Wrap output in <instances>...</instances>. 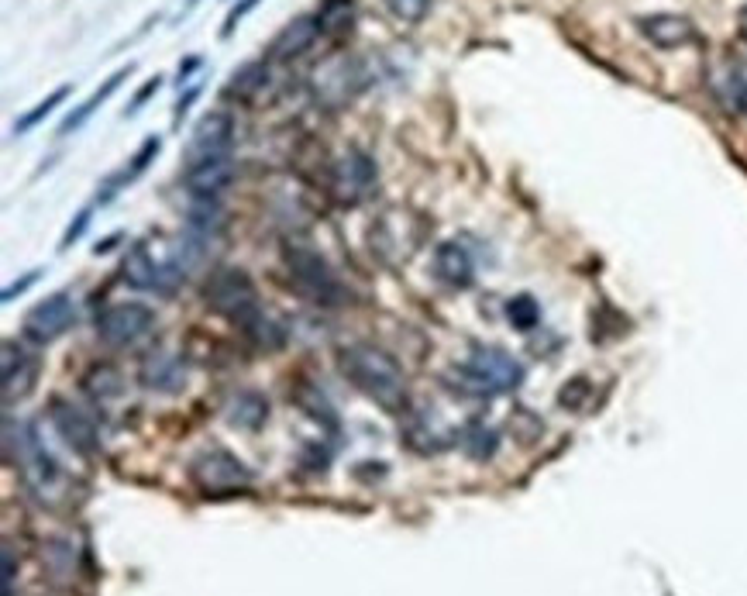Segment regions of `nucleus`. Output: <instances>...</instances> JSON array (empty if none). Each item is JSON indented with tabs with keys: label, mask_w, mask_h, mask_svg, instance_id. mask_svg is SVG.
Wrapping results in <instances>:
<instances>
[{
	"label": "nucleus",
	"mask_w": 747,
	"mask_h": 596,
	"mask_svg": "<svg viewBox=\"0 0 747 596\" xmlns=\"http://www.w3.org/2000/svg\"><path fill=\"white\" fill-rule=\"evenodd\" d=\"M197 97H200V87H193V90H186V94H183L180 100H176V111H173V125H176V128L183 125L186 111H190V104H193Z\"/></svg>",
	"instance_id": "obj_35"
},
{
	"label": "nucleus",
	"mask_w": 747,
	"mask_h": 596,
	"mask_svg": "<svg viewBox=\"0 0 747 596\" xmlns=\"http://www.w3.org/2000/svg\"><path fill=\"white\" fill-rule=\"evenodd\" d=\"M228 421L235 424V428H241V431H259L262 424L269 421L266 397H259V393H252V390L238 393V397L231 400V407H228Z\"/></svg>",
	"instance_id": "obj_24"
},
{
	"label": "nucleus",
	"mask_w": 747,
	"mask_h": 596,
	"mask_svg": "<svg viewBox=\"0 0 747 596\" xmlns=\"http://www.w3.org/2000/svg\"><path fill=\"white\" fill-rule=\"evenodd\" d=\"M76 324V304L69 293H52L25 314V335L38 345H49Z\"/></svg>",
	"instance_id": "obj_11"
},
{
	"label": "nucleus",
	"mask_w": 747,
	"mask_h": 596,
	"mask_svg": "<svg viewBox=\"0 0 747 596\" xmlns=\"http://www.w3.org/2000/svg\"><path fill=\"white\" fill-rule=\"evenodd\" d=\"M741 35H744V42H747V7L741 11Z\"/></svg>",
	"instance_id": "obj_38"
},
{
	"label": "nucleus",
	"mask_w": 747,
	"mask_h": 596,
	"mask_svg": "<svg viewBox=\"0 0 747 596\" xmlns=\"http://www.w3.org/2000/svg\"><path fill=\"white\" fill-rule=\"evenodd\" d=\"M458 383H462V393H472V397H500L524 383V366L503 348L479 345L465 359Z\"/></svg>",
	"instance_id": "obj_4"
},
{
	"label": "nucleus",
	"mask_w": 747,
	"mask_h": 596,
	"mask_svg": "<svg viewBox=\"0 0 747 596\" xmlns=\"http://www.w3.org/2000/svg\"><path fill=\"white\" fill-rule=\"evenodd\" d=\"M190 479L204 497H235L252 486V472L228 448H207L190 462Z\"/></svg>",
	"instance_id": "obj_6"
},
{
	"label": "nucleus",
	"mask_w": 747,
	"mask_h": 596,
	"mask_svg": "<svg viewBox=\"0 0 747 596\" xmlns=\"http://www.w3.org/2000/svg\"><path fill=\"white\" fill-rule=\"evenodd\" d=\"M4 435H7V448H11L14 462H18L25 483L35 490V497L56 500L59 490H62V469H59V462L52 459L49 448L42 445L35 424H25V421L14 424L11 417H7Z\"/></svg>",
	"instance_id": "obj_3"
},
{
	"label": "nucleus",
	"mask_w": 747,
	"mask_h": 596,
	"mask_svg": "<svg viewBox=\"0 0 747 596\" xmlns=\"http://www.w3.org/2000/svg\"><path fill=\"white\" fill-rule=\"evenodd\" d=\"M376 183H379V169L372 156H365L362 149H348L331 169V193L345 207L365 204L376 193Z\"/></svg>",
	"instance_id": "obj_9"
},
{
	"label": "nucleus",
	"mask_w": 747,
	"mask_h": 596,
	"mask_svg": "<svg viewBox=\"0 0 747 596\" xmlns=\"http://www.w3.org/2000/svg\"><path fill=\"white\" fill-rule=\"evenodd\" d=\"M204 297L221 317H228L231 324H238L248 335H259V342H266V331L262 328H272V324L262 317L259 293H255V283L245 269H235V266L217 269L207 280Z\"/></svg>",
	"instance_id": "obj_2"
},
{
	"label": "nucleus",
	"mask_w": 747,
	"mask_h": 596,
	"mask_svg": "<svg viewBox=\"0 0 747 596\" xmlns=\"http://www.w3.org/2000/svg\"><path fill=\"white\" fill-rule=\"evenodd\" d=\"M338 369L345 373L348 383L362 393L365 400L379 404L389 414H403L407 410V376L376 345H348L338 355Z\"/></svg>",
	"instance_id": "obj_1"
},
{
	"label": "nucleus",
	"mask_w": 747,
	"mask_h": 596,
	"mask_svg": "<svg viewBox=\"0 0 747 596\" xmlns=\"http://www.w3.org/2000/svg\"><path fill=\"white\" fill-rule=\"evenodd\" d=\"M200 4V0H186V4H183V11H180V18H186V14H190L193 11V7H197Z\"/></svg>",
	"instance_id": "obj_37"
},
{
	"label": "nucleus",
	"mask_w": 747,
	"mask_h": 596,
	"mask_svg": "<svg viewBox=\"0 0 747 596\" xmlns=\"http://www.w3.org/2000/svg\"><path fill=\"white\" fill-rule=\"evenodd\" d=\"M317 21H321V32L348 35L355 25V0H324L321 11H317Z\"/></svg>",
	"instance_id": "obj_26"
},
{
	"label": "nucleus",
	"mask_w": 747,
	"mask_h": 596,
	"mask_svg": "<svg viewBox=\"0 0 747 596\" xmlns=\"http://www.w3.org/2000/svg\"><path fill=\"white\" fill-rule=\"evenodd\" d=\"M200 66H204V59H200V56H190L186 63H180V87H183L186 80H190V73H197Z\"/></svg>",
	"instance_id": "obj_36"
},
{
	"label": "nucleus",
	"mask_w": 747,
	"mask_h": 596,
	"mask_svg": "<svg viewBox=\"0 0 747 596\" xmlns=\"http://www.w3.org/2000/svg\"><path fill=\"white\" fill-rule=\"evenodd\" d=\"M235 180V162H231V152L224 156H207L197 162H186L183 183L193 197H217L228 183Z\"/></svg>",
	"instance_id": "obj_15"
},
{
	"label": "nucleus",
	"mask_w": 747,
	"mask_h": 596,
	"mask_svg": "<svg viewBox=\"0 0 747 596\" xmlns=\"http://www.w3.org/2000/svg\"><path fill=\"white\" fill-rule=\"evenodd\" d=\"M138 379H142V386H149L155 393H183L186 366L180 362V355L152 352V355H145L142 369H138Z\"/></svg>",
	"instance_id": "obj_17"
},
{
	"label": "nucleus",
	"mask_w": 747,
	"mask_h": 596,
	"mask_svg": "<svg viewBox=\"0 0 747 596\" xmlns=\"http://www.w3.org/2000/svg\"><path fill=\"white\" fill-rule=\"evenodd\" d=\"M121 273H124V283H131L135 290L169 297V293L180 290L186 266L180 262V255H155L152 245L138 242V245H131L128 255H124Z\"/></svg>",
	"instance_id": "obj_5"
},
{
	"label": "nucleus",
	"mask_w": 747,
	"mask_h": 596,
	"mask_svg": "<svg viewBox=\"0 0 747 596\" xmlns=\"http://www.w3.org/2000/svg\"><path fill=\"white\" fill-rule=\"evenodd\" d=\"M458 445H462V452L469 455V459L486 462V459H493L496 448H500V435H496L493 428H486V424H469V428L458 435Z\"/></svg>",
	"instance_id": "obj_25"
},
{
	"label": "nucleus",
	"mask_w": 747,
	"mask_h": 596,
	"mask_svg": "<svg viewBox=\"0 0 747 596\" xmlns=\"http://www.w3.org/2000/svg\"><path fill=\"white\" fill-rule=\"evenodd\" d=\"M641 25V35L648 38L651 45H658V49H679V45H689L692 38H696V28H692L689 18H682V14H648V18L637 21Z\"/></svg>",
	"instance_id": "obj_19"
},
{
	"label": "nucleus",
	"mask_w": 747,
	"mask_h": 596,
	"mask_svg": "<svg viewBox=\"0 0 747 596\" xmlns=\"http://www.w3.org/2000/svg\"><path fill=\"white\" fill-rule=\"evenodd\" d=\"M152 328H155V311L149 304H138V300L114 304L97 317V335L111 348L138 345Z\"/></svg>",
	"instance_id": "obj_10"
},
{
	"label": "nucleus",
	"mask_w": 747,
	"mask_h": 596,
	"mask_svg": "<svg viewBox=\"0 0 747 596\" xmlns=\"http://www.w3.org/2000/svg\"><path fill=\"white\" fill-rule=\"evenodd\" d=\"M52 424H56V431L62 438H66V445L73 448V452L80 455H93L100 445L97 438V428H93V421L87 414H83L80 407H73L69 400H52V410H49Z\"/></svg>",
	"instance_id": "obj_13"
},
{
	"label": "nucleus",
	"mask_w": 747,
	"mask_h": 596,
	"mask_svg": "<svg viewBox=\"0 0 747 596\" xmlns=\"http://www.w3.org/2000/svg\"><path fill=\"white\" fill-rule=\"evenodd\" d=\"M159 149H162V138H159V135H149V138H145V142H142V149H138L135 156H131L128 166L118 169V173H114V176H107V180L100 183L97 204H107V200H114V197H118V190L128 187L131 180H138V176H142L145 169H149V162H152L155 156H159Z\"/></svg>",
	"instance_id": "obj_21"
},
{
	"label": "nucleus",
	"mask_w": 747,
	"mask_h": 596,
	"mask_svg": "<svg viewBox=\"0 0 747 596\" xmlns=\"http://www.w3.org/2000/svg\"><path fill=\"white\" fill-rule=\"evenodd\" d=\"M4 404H14V400H25L31 390H35V379H38V359L28 352V348L4 342Z\"/></svg>",
	"instance_id": "obj_14"
},
{
	"label": "nucleus",
	"mask_w": 747,
	"mask_h": 596,
	"mask_svg": "<svg viewBox=\"0 0 747 596\" xmlns=\"http://www.w3.org/2000/svg\"><path fill=\"white\" fill-rule=\"evenodd\" d=\"M434 273L448 286L465 290V286L476 280V262H472V252L462 242H441L438 252H434Z\"/></svg>",
	"instance_id": "obj_20"
},
{
	"label": "nucleus",
	"mask_w": 747,
	"mask_h": 596,
	"mask_svg": "<svg viewBox=\"0 0 747 596\" xmlns=\"http://www.w3.org/2000/svg\"><path fill=\"white\" fill-rule=\"evenodd\" d=\"M365 87H369V73H365V66L359 59L345 56V52L324 59V63L314 69V97L321 100L324 107H331V111H338L348 100H355Z\"/></svg>",
	"instance_id": "obj_8"
},
{
	"label": "nucleus",
	"mask_w": 747,
	"mask_h": 596,
	"mask_svg": "<svg viewBox=\"0 0 747 596\" xmlns=\"http://www.w3.org/2000/svg\"><path fill=\"white\" fill-rule=\"evenodd\" d=\"M507 317L517 331H534L541 324V307L531 293H520V297H513L507 304Z\"/></svg>",
	"instance_id": "obj_28"
},
{
	"label": "nucleus",
	"mask_w": 747,
	"mask_h": 596,
	"mask_svg": "<svg viewBox=\"0 0 747 596\" xmlns=\"http://www.w3.org/2000/svg\"><path fill=\"white\" fill-rule=\"evenodd\" d=\"M131 73H135V63H128V66H121L118 69V73H111V76H107V80L104 83H100V87L97 90H93V94L87 97V100H83V104L80 107H73V111H69L66 114V118H62V125H59V135H73V131H80L83 125H87V121L93 118V111H97V107L100 104H104V100L107 97H111L114 94V90H118L121 87V83L124 80H128V76Z\"/></svg>",
	"instance_id": "obj_22"
},
{
	"label": "nucleus",
	"mask_w": 747,
	"mask_h": 596,
	"mask_svg": "<svg viewBox=\"0 0 747 596\" xmlns=\"http://www.w3.org/2000/svg\"><path fill=\"white\" fill-rule=\"evenodd\" d=\"M317 35H321V21L310 18V14H300V18L286 21L283 28H279V35L269 42V59H276V63H286V59L300 56V52H307L310 45L317 42Z\"/></svg>",
	"instance_id": "obj_16"
},
{
	"label": "nucleus",
	"mask_w": 747,
	"mask_h": 596,
	"mask_svg": "<svg viewBox=\"0 0 747 596\" xmlns=\"http://www.w3.org/2000/svg\"><path fill=\"white\" fill-rule=\"evenodd\" d=\"M159 87H162V76H152V80L145 83V87L135 94V100H131V104H128V111H124V118H131V114H138V111H142V107H145V100L159 94Z\"/></svg>",
	"instance_id": "obj_32"
},
{
	"label": "nucleus",
	"mask_w": 747,
	"mask_h": 596,
	"mask_svg": "<svg viewBox=\"0 0 747 596\" xmlns=\"http://www.w3.org/2000/svg\"><path fill=\"white\" fill-rule=\"evenodd\" d=\"M262 4V0H241V4H235V7H231V11H228V18H224V28H221V38H231V35H235V28H238V21L241 18H245V14L248 11H255V7H259Z\"/></svg>",
	"instance_id": "obj_31"
},
{
	"label": "nucleus",
	"mask_w": 747,
	"mask_h": 596,
	"mask_svg": "<svg viewBox=\"0 0 747 596\" xmlns=\"http://www.w3.org/2000/svg\"><path fill=\"white\" fill-rule=\"evenodd\" d=\"M38 273H42V269H31L28 276H21L18 283L7 286V290H4V304H11V300H14V297H21V293H25L28 286H35V283H38Z\"/></svg>",
	"instance_id": "obj_34"
},
{
	"label": "nucleus",
	"mask_w": 747,
	"mask_h": 596,
	"mask_svg": "<svg viewBox=\"0 0 747 596\" xmlns=\"http://www.w3.org/2000/svg\"><path fill=\"white\" fill-rule=\"evenodd\" d=\"M266 83H269V63H266V59H252V63L238 66L235 73H231L228 87H224V97L252 100L262 87H266Z\"/></svg>",
	"instance_id": "obj_23"
},
{
	"label": "nucleus",
	"mask_w": 747,
	"mask_h": 596,
	"mask_svg": "<svg viewBox=\"0 0 747 596\" xmlns=\"http://www.w3.org/2000/svg\"><path fill=\"white\" fill-rule=\"evenodd\" d=\"M710 90L727 111L747 114V59H727L710 76Z\"/></svg>",
	"instance_id": "obj_18"
},
{
	"label": "nucleus",
	"mask_w": 747,
	"mask_h": 596,
	"mask_svg": "<svg viewBox=\"0 0 747 596\" xmlns=\"http://www.w3.org/2000/svg\"><path fill=\"white\" fill-rule=\"evenodd\" d=\"M231 135H235V121L228 111H207L204 118L193 125L190 145H186V162H197L207 156H224L231 149Z\"/></svg>",
	"instance_id": "obj_12"
},
{
	"label": "nucleus",
	"mask_w": 747,
	"mask_h": 596,
	"mask_svg": "<svg viewBox=\"0 0 747 596\" xmlns=\"http://www.w3.org/2000/svg\"><path fill=\"white\" fill-rule=\"evenodd\" d=\"M87 224H90V211H80V214H76V221L69 224L66 235H62V249H69V245H73L76 238H80L83 231H87Z\"/></svg>",
	"instance_id": "obj_33"
},
{
	"label": "nucleus",
	"mask_w": 747,
	"mask_h": 596,
	"mask_svg": "<svg viewBox=\"0 0 747 596\" xmlns=\"http://www.w3.org/2000/svg\"><path fill=\"white\" fill-rule=\"evenodd\" d=\"M87 390L100 400V404H104V400H111V397H118V393H121V376L114 373L111 366H100V369H93V373L87 376Z\"/></svg>",
	"instance_id": "obj_29"
},
{
	"label": "nucleus",
	"mask_w": 747,
	"mask_h": 596,
	"mask_svg": "<svg viewBox=\"0 0 747 596\" xmlns=\"http://www.w3.org/2000/svg\"><path fill=\"white\" fill-rule=\"evenodd\" d=\"M434 0H386V7L393 11V18L407 21V25H417L427 11H431Z\"/></svg>",
	"instance_id": "obj_30"
},
{
	"label": "nucleus",
	"mask_w": 747,
	"mask_h": 596,
	"mask_svg": "<svg viewBox=\"0 0 747 596\" xmlns=\"http://www.w3.org/2000/svg\"><path fill=\"white\" fill-rule=\"evenodd\" d=\"M283 262L300 293H307L317 304H338L341 297L338 276H334V269L328 266V259L321 252H314L310 245H286Z\"/></svg>",
	"instance_id": "obj_7"
},
{
	"label": "nucleus",
	"mask_w": 747,
	"mask_h": 596,
	"mask_svg": "<svg viewBox=\"0 0 747 596\" xmlns=\"http://www.w3.org/2000/svg\"><path fill=\"white\" fill-rule=\"evenodd\" d=\"M69 90H73V87H69V83H66V87H59V90H52V94H49V97H45V100H42V104H35V107H31V111H28V114H21V118H18V121H14V135H28V131H31V128H35V125H42V121H45V118H49V114H52V111H56V107L62 104V100H66V97H69Z\"/></svg>",
	"instance_id": "obj_27"
}]
</instances>
